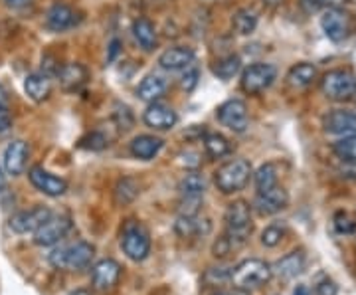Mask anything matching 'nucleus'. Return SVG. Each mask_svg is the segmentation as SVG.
<instances>
[{"label": "nucleus", "mask_w": 356, "mask_h": 295, "mask_svg": "<svg viewBox=\"0 0 356 295\" xmlns=\"http://www.w3.org/2000/svg\"><path fill=\"white\" fill-rule=\"evenodd\" d=\"M271 273L273 270L267 262L250 257V260L240 262L234 270L229 271V280L234 283V287L250 292V289H257V287L266 285L271 280Z\"/></svg>", "instance_id": "1"}, {"label": "nucleus", "mask_w": 356, "mask_h": 295, "mask_svg": "<svg viewBox=\"0 0 356 295\" xmlns=\"http://www.w3.org/2000/svg\"><path fill=\"white\" fill-rule=\"evenodd\" d=\"M95 256V248L89 242H74V244L60 246L50 254V264L58 270L79 271L86 270Z\"/></svg>", "instance_id": "2"}, {"label": "nucleus", "mask_w": 356, "mask_h": 295, "mask_svg": "<svg viewBox=\"0 0 356 295\" xmlns=\"http://www.w3.org/2000/svg\"><path fill=\"white\" fill-rule=\"evenodd\" d=\"M224 222H226V238L229 240V244L240 246L243 244L250 234L254 230V224H252V208L245 200H236L228 206L226 210V216H224Z\"/></svg>", "instance_id": "3"}, {"label": "nucleus", "mask_w": 356, "mask_h": 295, "mask_svg": "<svg viewBox=\"0 0 356 295\" xmlns=\"http://www.w3.org/2000/svg\"><path fill=\"white\" fill-rule=\"evenodd\" d=\"M252 179V165L245 159H234L224 163L214 173V182L222 194L240 193Z\"/></svg>", "instance_id": "4"}, {"label": "nucleus", "mask_w": 356, "mask_h": 295, "mask_svg": "<svg viewBox=\"0 0 356 295\" xmlns=\"http://www.w3.org/2000/svg\"><path fill=\"white\" fill-rule=\"evenodd\" d=\"M321 90L331 102H350L356 95V77L346 70H331L321 79Z\"/></svg>", "instance_id": "5"}, {"label": "nucleus", "mask_w": 356, "mask_h": 295, "mask_svg": "<svg viewBox=\"0 0 356 295\" xmlns=\"http://www.w3.org/2000/svg\"><path fill=\"white\" fill-rule=\"evenodd\" d=\"M277 77V70L271 64H252L245 67L240 79V88L248 95H257L261 91H266Z\"/></svg>", "instance_id": "6"}, {"label": "nucleus", "mask_w": 356, "mask_h": 295, "mask_svg": "<svg viewBox=\"0 0 356 295\" xmlns=\"http://www.w3.org/2000/svg\"><path fill=\"white\" fill-rule=\"evenodd\" d=\"M121 248L127 254L129 260L133 262H143L151 254V238L149 232L145 230L140 224H129L121 236Z\"/></svg>", "instance_id": "7"}, {"label": "nucleus", "mask_w": 356, "mask_h": 295, "mask_svg": "<svg viewBox=\"0 0 356 295\" xmlns=\"http://www.w3.org/2000/svg\"><path fill=\"white\" fill-rule=\"evenodd\" d=\"M72 230V220L70 216L64 214H51L50 218L46 220L38 230L34 232V244L42 246V248H50L56 246L58 242H62L67 232Z\"/></svg>", "instance_id": "8"}, {"label": "nucleus", "mask_w": 356, "mask_h": 295, "mask_svg": "<svg viewBox=\"0 0 356 295\" xmlns=\"http://www.w3.org/2000/svg\"><path fill=\"white\" fill-rule=\"evenodd\" d=\"M218 121L228 127L234 133H243L250 127V115H248V107L242 99H228L224 102L216 111Z\"/></svg>", "instance_id": "9"}, {"label": "nucleus", "mask_w": 356, "mask_h": 295, "mask_svg": "<svg viewBox=\"0 0 356 295\" xmlns=\"http://www.w3.org/2000/svg\"><path fill=\"white\" fill-rule=\"evenodd\" d=\"M321 28L331 42H344L350 34V16L341 8H325L321 16Z\"/></svg>", "instance_id": "10"}, {"label": "nucleus", "mask_w": 356, "mask_h": 295, "mask_svg": "<svg viewBox=\"0 0 356 295\" xmlns=\"http://www.w3.org/2000/svg\"><path fill=\"white\" fill-rule=\"evenodd\" d=\"M51 212L50 208L46 206H36V208H30V210H22V212H16L14 216L8 220V226L10 230L16 234H34L38 230L40 226L50 218Z\"/></svg>", "instance_id": "11"}, {"label": "nucleus", "mask_w": 356, "mask_h": 295, "mask_svg": "<svg viewBox=\"0 0 356 295\" xmlns=\"http://www.w3.org/2000/svg\"><path fill=\"white\" fill-rule=\"evenodd\" d=\"M28 179L38 189L40 193H44L46 196H51V198L62 196L67 191V182L64 179L56 177L54 173L46 170V168L40 167V165H36V167H32L28 170Z\"/></svg>", "instance_id": "12"}, {"label": "nucleus", "mask_w": 356, "mask_h": 295, "mask_svg": "<svg viewBox=\"0 0 356 295\" xmlns=\"http://www.w3.org/2000/svg\"><path fill=\"white\" fill-rule=\"evenodd\" d=\"M287 205H289V196L285 193V189H281L277 184L269 191L255 194L254 208L261 216H273L281 210H285Z\"/></svg>", "instance_id": "13"}, {"label": "nucleus", "mask_w": 356, "mask_h": 295, "mask_svg": "<svg viewBox=\"0 0 356 295\" xmlns=\"http://www.w3.org/2000/svg\"><path fill=\"white\" fill-rule=\"evenodd\" d=\"M143 121L147 127L154 129V131H168L172 129L178 123L177 111L172 107H168L165 103H149L145 115H143Z\"/></svg>", "instance_id": "14"}, {"label": "nucleus", "mask_w": 356, "mask_h": 295, "mask_svg": "<svg viewBox=\"0 0 356 295\" xmlns=\"http://www.w3.org/2000/svg\"><path fill=\"white\" fill-rule=\"evenodd\" d=\"M81 20V16L67 4H54L46 13V28L50 32H65L76 28Z\"/></svg>", "instance_id": "15"}, {"label": "nucleus", "mask_w": 356, "mask_h": 295, "mask_svg": "<svg viewBox=\"0 0 356 295\" xmlns=\"http://www.w3.org/2000/svg\"><path fill=\"white\" fill-rule=\"evenodd\" d=\"M121 278V266L115 262V260H102L93 266V273H91V280H93V287L97 292H109L113 289L117 282Z\"/></svg>", "instance_id": "16"}, {"label": "nucleus", "mask_w": 356, "mask_h": 295, "mask_svg": "<svg viewBox=\"0 0 356 295\" xmlns=\"http://www.w3.org/2000/svg\"><path fill=\"white\" fill-rule=\"evenodd\" d=\"M28 157H30V147L28 143L22 141V139H16V141L8 143V147L4 149V170L13 177H18L22 175L26 168V163H28Z\"/></svg>", "instance_id": "17"}, {"label": "nucleus", "mask_w": 356, "mask_h": 295, "mask_svg": "<svg viewBox=\"0 0 356 295\" xmlns=\"http://www.w3.org/2000/svg\"><path fill=\"white\" fill-rule=\"evenodd\" d=\"M323 127L331 135H356V115L353 111H344V109H337L331 111L329 115L323 119Z\"/></svg>", "instance_id": "18"}, {"label": "nucleus", "mask_w": 356, "mask_h": 295, "mask_svg": "<svg viewBox=\"0 0 356 295\" xmlns=\"http://www.w3.org/2000/svg\"><path fill=\"white\" fill-rule=\"evenodd\" d=\"M194 58H196L194 50L184 48V46H175L159 56V65L166 72H178V70H186L188 65H192Z\"/></svg>", "instance_id": "19"}, {"label": "nucleus", "mask_w": 356, "mask_h": 295, "mask_svg": "<svg viewBox=\"0 0 356 295\" xmlns=\"http://www.w3.org/2000/svg\"><path fill=\"white\" fill-rule=\"evenodd\" d=\"M58 77H60L62 90L67 91V93H74V91H79L88 83L89 72L88 67L81 64H64L58 72Z\"/></svg>", "instance_id": "20"}, {"label": "nucleus", "mask_w": 356, "mask_h": 295, "mask_svg": "<svg viewBox=\"0 0 356 295\" xmlns=\"http://www.w3.org/2000/svg\"><path fill=\"white\" fill-rule=\"evenodd\" d=\"M163 139L154 137V135H139L135 137L133 141L129 143V151L135 159H140V161H151L156 154L161 153L163 149Z\"/></svg>", "instance_id": "21"}, {"label": "nucleus", "mask_w": 356, "mask_h": 295, "mask_svg": "<svg viewBox=\"0 0 356 295\" xmlns=\"http://www.w3.org/2000/svg\"><path fill=\"white\" fill-rule=\"evenodd\" d=\"M166 88H168V83H166L165 77L156 76V74H149L139 83L137 95H139V99H143V102L154 103L165 95Z\"/></svg>", "instance_id": "22"}, {"label": "nucleus", "mask_w": 356, "mask_h": 295, "mask_svg": "<svg viewBox=\"0 0 356 295\" xmlns=\"http://www.w3.org/2000/svg\"><path fill=\"white\" fill-rule=\"evenodd\" d=\"M24 91L32 102H46L51 93L50 77L46 76V74H30V76H26Z\"/></svg>", "instance_id": "23"}, {"label": "nucleus", "mask_w": 356, "mask_h": 295, "mask_svg": "<svg viewBox=\"0 0 356 295\" xmlns=\"http://www.w3.org/2000/svg\"><path fill=\"white\" fill-rule=\"evenodd\" d=\"M133 36L137 40L140 48L145 51H151L156 48L159 44V34H156V28L149 20V18H137L133 22Z\"/></svg>", "instance_id": "24"}, {"label": "nucleus", "mask_w": 356, "mask_h": 295, "mask_svg": "<svg viewBox=\"0 0 356 295\" xmlns=\"http://www.w3.org/2000/svg\"><path fill=\"white\" fill-rule=\"evenodd\" d=\"M315 77H317L315 65L303 62V64L293 65L285 79H287V86L293 88V90H305L315 81Z\"/></svg>", "instance_id": "25"}, {"label": "nucleus", "mask_w": 356, "mask_h": 295, "mask_svg": "<svg viewBox=\"0 0 356 295\" xmlns=\"http://www.w3.org/2000/svg\"><path fill=\"white\" fill-rule=\"evenodd\" d=\"M178 193H180V198H204V193H206L204 175L196 173V170L186 173L178 182Z\"/></svg>", "instance_id": "26"}, {"label": "nucleus", "mask_w": 356, "mask_h": 295, "mask_svg": "<svg viewBox=\"0 0 356 295\" xmlns=\"http://www.w3.org/2000/svg\"><path fill=\"white\" fill-rule=\"evenodd\" d=\"M273 270H275V273L280 278H285V280L297 278L301 271L305 270V256H303V252H291L285 257H281Z\"/></svg>", "instance_id": "27"}, {"label": "nucleus", "mask_w": 356, "mask_h": 295, "mask_svg": "<svg viewBox=\"0 0 356 295\" xmlns=\"http://www.w3.org/2000/svg\"><path fill=\"white\" fill-rule=\"evenodd\" d=\"M204 149L212 159H222L232 153V145L222 133H208L204 137Z\"/></svg>", "instance_id": "28"}, {"label": "nucleus", "mask_w": 356, "mask_h": 295, "mask_svg": "<svg viewBox=\"0 0 356 295\" xmlns=\"http://www.w3.org/2000/svg\"><path fill=\"white\" fill-rule=\"evenodd\" d=\"M240 70H242V60H240L238 56H234V54L220 58L216 64L212 65L214 76H218L220 79H224V81H228V79H232L234 76H238Z\"/></svg>", "instance_id": "29"}, {"label": "nucleus", "mask_w": 356, "mask_h": 295, "mask_svg": "<svg viewBox=\"0 0 356 295\" xmlns=\"http://www.w3.org/2000/svg\"><path fill=\"white\" fill-rule=\"evenodd\" d=\"M257 26V14L250 8H240L238 13L232 16V28L240 34V36H248L252 34Z\"/></svg>", "instance_id": "30"}, {"label": "nucleus", "mask_w": 356, "mask_h": 295, "mask_svg": "<svg viewBox=\"0 0 356 295\" xmlns=\"http://www.w3.org/2000/svg\"><path fill=\"white\" fill-rule=\"evenodd\" d=\"M254 179L257 193L269 191V189H273L277 184V168H275L273 163H266V165H261V167L255 170Z\"/></svg>", "instance_id": "31"}, {"label": "nucleus", "mask_w": 356, "mask_h": 295, "mask_svg": "<svg viewBox=\"0 0 356 295\" xmlns=\"http://www.w3.org/2000/svg\"><path fill=\"white\" fill-rule=\"evenodd\" d=\"M139 196V184L135 179H121L115 186V202L117 205H129Z\"/></svg>", "instance_id": "32"}, {"label": "nucleus", "mask_w": 356, "mask_h": 295, "mask_svg": "<svg viewBox=\"0 0 356 295\" xmlns=\"http://www.w3.org/2000/svg\"><path fill=\"white\" fill-rule=\"evenodd\" d=\"M332 151L346 165H356V135H346L341 141L334 143Z\"/></svg>", "instance_id": "33"}, {"label": "nucleus", "mask_w": 356, "mask_h": 295, "mask_svg": "<svg viewBox=\"0 0 356 295\" xmlns=\"http://www.w3.org/2000/svg\"><path fill=\"white\" fill-rule=\"evenodd\" d=\"M283 238H285V228L280 224H271L261 234V244L267 246V248H275V246L281 244Z\"/></svg>", "instance_id": "34"}, {"label": "nucleus", "mask_w": 356, "mask_h": 295, "mask_svg": "<svg viewBox=\"0 0 356 295\" xmlns=\"http://www.w3.org/2000/svg\"><path fill=\"white\" fill-rule=\"evenodd\" d=\"M198 77H200V72H198V67H192L188 65L186 67V74L182 76L180 79V86H182V90L184 91H192L196 86H198Z\"/></svg>", "instance_id": "35"}, {"label": "nucleus", "mask_w": 356, "mask_h": 295, "mask_svg": "<svg viewBox=\"0 0 356 295\" xmlns=\"http://www.w3.org/2000/svg\"><path fill=\"white\" fill-rule=\"evenodd\" d=\"M83 141H89L88 145H81V147H88L91 151H99V149H105L109 143H107V137L102 135L99 131H95V133H89L88 139H83Z\"/></svg>", "instance_id": "36"}, {"label": "nucleus", "mask_w": 356, "mask_h": 295, "mask_svg": "<svg viewBox=\"0 0 356 295\" xmlns=\"http://www.w3.org/2000/svg\"><path fill=\"white\" fill-rule=\"evenodd\" d=\"M334 226H337V230L343 232V234H350V232L356 230V224L350 220V216L344 214V212H339V214L334 216Z\"/></svg>", "instance_id": "37"}, {"label": "nucleus", "mask_w": 356, "mask_h": 295, "mask_svg": "<svg viewBox=\"0 0 356 295\" xmlns=\"http://www.w3.org/2000/svg\"><path fill=\"white\" fill-rule=\"evenodd\" d=\"M10 127H13V115L8 111V107L0 105V135L10 131Z\"/></svg>", "instance_id": "38"}, {"label": "nucleus", "mask_w": 356, "mask_h": 295, "mask_svg": "<svg viewBox=\"0 0 356 295\" xmlns=\"http://www.w3.org/2000/svg\"><path fill=\"white\" fill-rule=\"evenodd\" d=\"M323 0H301V6L305 8V13H317L318 8H323Z\"/></svg>", "instance_id": "39"}, {"label": "nucleus", "mask_w": 356, "mask_h": 295, "mask_svg": "<svg viewBox=\"0 0 356 295\" xmlns=\"http://www.w3.org/2000/svg\"><path fill=\"white\" fill-rule=\"evenodd\" d=\"M8 103H10V97H8V91L4 90L2 86H0V105H4V107H8Z\"/></svg>", "instance_id": "40"}, {"label": "nucleus", "mask_w": 356, "mask_h": 295, "mask_svg": "<svg viewBox=\"0 0 356 295\" xmlns=\"http://www.w3.org/2000/svg\"><path fill=\"white\" fill-rule=\"evenodd\" d=\"M4 2H6V6H10V8H20V6L28 4L30 0H4Z\"/></svg>", "instance_id": "41"}, {"label": "nucleus", "mask_w": 356, "mask_h": 295, "mask_svg": "<svg viewBox=\"0 0 356 295\" xmlns=\"http://www.w3.org/2000/svg\"><path fill=\"white\" fill-rule=\"evenodd\" d=\"M214 295H248V292L234 287V289H228V292H218V294H214Z\"/></svg>", "instance_id": "42"}, {"label": "nucleus", "mask_w": 356, "mask_h": 295, "mask_svg": "<svg viewBox=\"0 0 356 295\" xmlns=\"http://www.w3.org/2000/svg\"><path fill=\"white\" fill-rule=\"evenodd\" d=\"M285 0H264V4L266 6H269V8H277V6H281Z\"/></svg>", "instance_id": "43"}, {"label": "nucleus", "mask_w": 356, "mask_h": 295, "mask_svg": "<svg viewBox=\"0 0 356 295\" xmlns=\"http://www.w3.org/2000/svg\"><path fill=\"white\" fill-rule=\"evenodd\" d=\"M117 51H119V42L113 40V42H111V54H109V60H113L115 56H117Z\"/></svg>", "instance_id": "44"}, {"label": "nucleus", "mask_w": 356, "mask_h": 295, "mask_svg": "<svg viewBox=\"0 0 356 295\" xmlns=\"http://www.w3.org/2000/svg\"><path fill=\"white\" fill-rule=\"evenodd\" d=\"M293 295H313V294L309 292V287H305V285H299V287L295 289V294Z\"/></svg>", "instance_id": "45"}, {"label": "nucleus", "mask_w": 356, "mask_h": 295, "mask_svg": "<svg viewBox=\"0 0 356 295\" xmlns=\"http://www.w3.org/2000/svg\"><path fill=\"white\" fill-rule=\"evenodd\" d=\"M4 184H6V180H4V173H2V168H0V193L4 191Z\"/></svg>", "instance_id": "46"}, {"label": "nucleus", "mask_w": 356, "mask_h": 295, "mask_svg": "<svg viewBox=\"0 0 356 295\" xmlns=\"http://www.w3.org/2000/svg\"><path fill=\"white\" fill-rule=\"evenodd\" d=\"M70 295H91V292H88V289H77V292H72Z\"/></svg>", "instance_id": "47"}]
</instances>
